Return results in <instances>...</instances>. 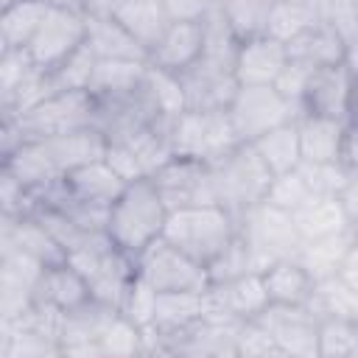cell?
Returning <instances> with one entry per match:
<instances>
[{"label":"cell","mask_w":358,"mask_h":358,"mask_svg":"<svg viewBox=\"0 0 358 358\" xmlns=\"http://www.w3.org/2000/svg\"><path fill=\"white\" fill-rule=\"evenodd\" d=\"M168 204V210L179 207H199V204H218L213 187L210 162L190 159V157H171L159 171L148 176Z\"/></svg>","instance_id":"8fae6325"},{"label":"cell","mask_w":358,"mask_h":358,"mask_svg":"<svg viewBox=\"0 0 358 358\" xmlns=\"http://www.w3.org/2000/svg\"><path fill=\"white\" fill-rule=\"evenodd\" d=\"M341 204H344V210H347V215H350V221H355L358 218V176H352L350 179V185L341 190Z\"/></svg>","instance_id":"11a10c76"},{"label":"cell","mask_w":358,"mask_h":358,"mask_svg":"<svg viewBox=\"0 0 358 358\" xmlns=\"http://www.w3.org/2000/svg\"><path fill=\"white\" fill-rule=\"evenodd\" d=\"M64 187L70 196H76L84 204H95V207H112V201L123 193V187L129 182L120 179V173L106 162V159H95L87 162L76 171H70L64 179Z\"/></svg>","instance_id":"603a6c76"},{"label":"cell","mask_w":358,"mask_h":358,"mask_svg":"<svg viewBox=\"0 0 358 358\" xmlns=\"http://www.w3.org/2000/svg\"><path fill=\"white\" fill-rule=\"evenodd\" d=\"M187 109H227L241 87L235 67L199 56L187 70L179 73Z\"/></svg>","instance_id":"2e32d148"},{"label":"cell","mask_w":358,"mask_h":358,"mask_svg":"<svg viewBox=\"0 0 358 358\" xmlns=\"http://www.w3.org/2000/svg\"><path fill=\"white\" fill-rule=\"evenodd\" d=\"M115 20L151 53V48L162 39L168 25L173 22L162 6V0H126Z\"/></svg>","instance_id":"4dcf8cb0"},{"label":"cell","mask_w":358,"mask_h":358,"mask_svg":"<svg viewBox=\"0 0 358 358\" xmlns=\"http://www.w3.org/2000/svg\"><path fill=\"white\" fill-rule=\"evenodd\" d=\"M0 249L22 252L42 266H53V263L67 260L59 241L48 232V227L34 213L17 215V218H0Z\"/></svg>","instance_id":"ac0fdd59"},{"label":"cell","mask_w":358,"mask_h":358,"mask_svg":"<svg viewBox=\"0 0 358 358\" xmlns=\"http://www.w3.org/2000/svg\"><path fill=\"white\" fill-rule=\"evenodd\" d=\"M168 204L157 193L151 179H137L123 187L106 215V235L131 257L162 238L168 221Z\"/></svg>","instance_id":"6da1fadb"},{"label":"cell","mask_w":358,"mask_h":358,"mask_svg":"<svg viewBox=\"0 0 358 358\" xmlns=\"http://www.w3.org/2000/svg\"><path fill=\"white\" fill-rule=\"evenodd\" d=\"M238 232L243 235V241L252 252L255 268L260 274L277 260L299 257L302 235L294 224V215L268 201H260L252 210H246L243 215H238Z\"/></svg>","instance_id":"5b68a950"},{"label":"cell","mask_w":358,"mask_h":358,"mask_svg":"<svg viewBox=\"0 0 358 358\" xmlns=\"http://www.w3.org/2000/svg\"><path fill=\"white\" fill-rule=\"evenodd\" d=\"M341 165L350 171V176H358V120H350L347 129H344Z\"/></svg>","instance_id":"816d5d0a"},{"label":"cell","mask_w":358,"mask_h":358,"mask_svg":"<svg viewBox=\"0 0 358 358\" xmlns=\"http://www.w3.org/2000/svg\"><path fill=\"white\" fill-rule=\"evenodd\" d=\"M291 215H294V224L302 235V243L310 241V238H322V235L350 229V224H352L338 196H310Z\"/></svg>","instance_id":"f1b7e54d"},{"label":"cell","mask_w":358,"mask_h":358,"mask_svg":"<svg viewBox=\"0 0 358 358\" xmlns=\"http://www.w3.org/2000/svg\"><path fill=\"white\" fill-rule=\"evenodd\" d=\"M291 3H308V0H291Z\"/></svg>","instance_id":"6125c7cd"},{"label":"cell","mask_w":358,"mask_h":358,"mask_svg":"<svg viewBox=\"0 0 358 358\" xmlns=\"http://www.w3.org/2000/svg\"><path fill=\"white\" fill-rule=\"evenodd\" d=\"M296 129H299L302 159H308V162H336V159H341V143H344V129H347L344 120L302 112L296 117Z\"/></svg>","instance_id":"d4e9b609"},{"label":"cell","mask_w":358,"mask_h":358,"mask_svg":"<svg viewBox=\"0 0 358 358\" xmlns=\"http://www.w3.org/2000/svg\"><path fill=\"white\" fill-rule=\"evenodd\" d=\"M154 308H157V291L134 274V280H131V285L120 302V313L129 322H134L140 330H148L154 322Z\"/></svg>","instance_id":"f6af8a7d"},{"label":"cell","mask_w":358,"mask_h":358,"mask_svg":"<svg viewBox=\"0 0 358 358\" xmlns=\"http://www.w3.org/2000/svg\"><path fill=\"white\" fill-rule=\"evenodd\" d=\"M350 120H358V76H355V90H352V112Z\"/></svg>","instance_id":"680465c9"},{"label":"cell","mask_w":358,"mask_h":358,"mask_svg":"<svg viewBox=\"0 0 358 358\" xmlns=\"http://www.w3.org/2000/svg\"><path fill=\"white\" fill-rule=\"evenodd\" d=\"M87 299H92L90 285L81 277V271L67 260L45 266V271L39 274V282L34 288V302H42V305H50L59 310H73Z\"/></svg>","instance_id":"cb8c5ba5"},{"label":"cell","mask_w":358,"mask_h":358,"mask_svg":"<svg viewBox=\"0 0 358 358\" xmlns=\"http://www.w3.org/2000/svg\"><path fill=\"white\" fill-rule=\"evenodd\" d=\"M310 70H313V67H308V64H302V62H296V59H288V62H285V67L280 70V76H277L274 87H277L288 101H294V103L299 106ZM299 109H302V106H299Z\"/></svg>","instance_id":"681fc988"},{"label":"cell","mask_w":358,"mask_h":358,"mask_svg":"<svg viewBox=\"0 0 358 358\" xmlns=\"http://www.w3.org/2000/svg\"><path fill=\"white\" fill-rule=\"evenodd\" d=\"M263 285L268 291V302L277 305H308L316 288V280L310 271L296 260H277L263 271Z\"/></svg>","instance_id":"484cf974"},{"label":"cell","mask_w":358,"mask_h":358,"mask_svg":"<svg viewBox=\"0 0 358 358\" xmlns=\"http://www.w3.org/2000/svg\"><path fill=\"white\" fill-rule=\"evenodd\" d=\"M358 355V322L327 316L319 322V358Z\"/></svg>","instance_id":"60d3db41"},{"label":"cell","mask_w":358,"mask_h":358,"mask_svg":"<svg viewBox=\"0 0 358 358\" xmlns=\"http://www.w3.org/2000/svg\"><path fill=\"white\" fill-rule=\"evenodd\" d=\"M50 6H59V8H70V11H78V14H87L84 11V0H48Z\"/></svg>","instance_id":"6f0895ef"},{"label":"cell","mask_w":358,"mask_h":358,"mask_svg":"<svg viewBox=\"0 0 358 358\" xmlns=\"http://www.w3.org/2000/svg\"><path fill=\"white\" fill-rule=\"evenodd\" d=\"M84 42H87V14L50 6L42 28L28 45V53L42 70H53Z\"/></svg>","instance_id":"5bb4252c"},{"label":"cell","mask_w":358,"mask_h":358,"mask_svg":"<svg viewBox=\"0 0 358 358\" xmlns=\"http://www.w3.org/2000/svg\"><path fill=\"white\" fill-rule=\"evenodd\" d=\"M355 243L352 238V227L350 229H341V232H333V235H322V238H310L302 243L299 249V263L310 271L313 280H324V277H333L344 260V255L350 252V246Z\"/></svg>","instance_id":"d6a6232c"},{"label":"cell","mask_w":358,"mask_h":358,"mask_svg":"<svg viewBox=\"0 0 358 358\" xmlns=\"http://www.w3.org/2000/svg\"><path fill=\"white\" fill-rule=\"evenodd\" d=\"M310 196H313V193L308 190V185L302 182V176H299L296 168H294V171L277 173V176L271 179V187H268L266 201L274 204V207H280V210H285V213H296Z\"/></svg>","instance_id":"bcb514c9"},{"label":"cell","mask_w":358,"mask_h":358,"mask_svg":"<svg viewBox=\"0 0 358 358\" xmlns=\"http://www.w3.org/2000/svg\"><path fill=\"white\" fill-rule=\"evenodd\" d=\"M350 227H352V238H355V241H358V218H355V221H352V224H350Z\"/></svg>","instance_id":"91938a15"},{"label":"cell","mask_w":358,"mask_h":358,"mask_svg":"<svg viewBox=\"0 0 358 358\" xmlns=\"http://www.w3.org/2000/svg\"><path fill=\"white\" fill-rule=\"evenodd\" d=\"M148 73V62L137 59H98L90 81V92L95 98H117L143 87Z\"/></svg>","instance_id":"f546056e"},{"label":"cell","mask_w":358,"mask_h":358,"mask_svg":"<svg viewBox=\"0 0 358 358\" xmlns=\"http://www.w3.org/2000/svg\"><path fill=\"white\" fill-rule=\"evenodd\" d=\"M296 173L302 176V182L308 185V190L313 196H341V190L350 185V171L341 165V159L336 162H308L302 159L296 165Z\"/></svg>","instance_id":"b9f144b4"},{"label":"cell","mask_w":358,"mask_h":358,"mask_svg":"<svg viewBox=\"0 0 358 358\" xmlns=\"http://www.w3.org/2000/svg\"><path fill=\"white\" fill-rule=\"evenodd\" d=\"M204 50V28L201 22H171L162 39L151 48L148 64L171 73L187 70L193 62H199Z\"/></svg>","instance_id":"44dd1931"},{"label":"cell","mask_w":358,"mask_h":358,"mask_svg":"<svg viewBox=\"0 0 358 358\" xmlns=\"http://www.w3.org/2000/svg\"><path fill=\"white\" fill-rule=\"evenodd\" d=\"M352 291H358V241L350 246V252L344 255V260H341V266H338V271H336Z\"/></svg>","instance_id":"f5cc1de1"},{"label":"cell","mask_w":358,"mask_h":358,"mask_svg":"<svg viewBox=\"0 0 358 358\" xmlns=\"http://www.w3.org/2000/svg\"><path fill=\"white\" fill-rule=\"evenodd\" d=\"M50 11L48 0H20L0 8V48H28Z\"/></svg>","instance_id":"1f68e13d"},{"label":"cell","mask_w":358,"mask_h":358,"mask_svg":"<svg viewBox=\"0 0 358 358\" xmlns=\"http://www.w3.org/2000/svg\"><path fill=\"white\" fill-rule=\"evenodd\" d=\"M271 6H274V0H215V8L229 22V28L235 31L238 39L266 34Z\"/></svg>","instance_id":"8d00e7d4"},{"label":"cell","mask_w":358,"mask_h":358,"mask_svg":"<svg viewBox=\"0 0 358 358\" xmlns=\"http://www.w3.org/2000/svg\"><path fill=\"white\" fill-rule=\"evenodd\" d=\"M344 62H347V67L358 76V36L352 39V42H347V53H344Z\"/></svg>","instance_id":"9f6ffc18"},{"label":"cell","mask_w":358,"mask_h":358,"mask_svg":"<svg viewBox=\"0 0 358 358\" xmlns=\"http://www.w3.org/2000/svg\"><path fill=\"white\" fill-rule=\"evenodd\" d=\"M249 271H257V268H255L252 252H249V246H246V241H243L241 232L207 263L210 285H213V282H224V280H235V277L249 274Z\"/></svg>","instance_id":"7bdbcfd3"},{"label":"cell","mask_w":358,"mask_h":358,"mask_svg":"<svg viewBox=\"0 0 358 358\" xmlns=\"http://www.w3.org/2000/svg\"><path fill=\"white\" fill-rule=\"evenodd\" d=\"M36 70H42L28 48H0V101L11 98Z\"/></svg>","instance_id":"ee69618b"},{"label":"cell","mask_w":358,"mask_h":358,"mask_svg":"<svg viewBox=\"0 0 358 358\" xmlns=\"http://www.w3.org/2000/svg\"><path fill=\"white\" fill-rule=\"evenodd\" d=\"M95 62L98 56L90 50V45L84 42L78 50H73L62 64H56L53 70H48L50 76V87L53 92H67V90H90L92 73H95Z\"/></svg>","instance_id":"f35d334b"},{"label":"cell","mask_w":358,"mask_h":358,"mask_svg":"<svg viewBox=\"0 0 358 358\" xmlns=\"http://www.w3.org/2000/svg\"><path fill=\"white\" fill-rule=\"evenodd\" d=\"M67 263H73L81 277L90 285L92 299L106 302L120 308L137 268H134V257L129 252H123L109 235L103 232H92L81 246H76L67 255Z\"/></svg>","instance_id":"3957f363"},{"label":"cell","mask_w":358,"mask_h":358,"mask_svg":"<svg viewBox=\"0 0 358 358\" xmlns=\"http://www.w3.org/2000/svg\"><path fill=\"white\" fill-rule=\"evenodd\" d=\"M285 48H288V59H296V62H302L308 67H322V64L344 62V53H347V42L327 22L308 25Z\"/></svg>","instance_id":"4316f807"},{"label":"cell","mask_w":358,"mask_h":358,"mask_svg":"<svg viewBox=\"0 0 358 358\" xmlns=\"http://www.w3.org/2000/svg\"><path fill=\"white\" fill-rule=\"evenodd\" d=\"M257 148V154L263 157V162L271 168V173H288L302 162V148H299V129L296 120H288L271 131H266L263 137H257L252 143Z\"/></svg>","instance_id":"836d02e7"},{"label":"cell","mask_w":358,"mask_h":358,"mask_svg":"<svg viewBox=\"0 0 358 358\" xmlns=\"http://www.w3.org/2000/svg\"><path fill=\"white\" fill-rule=\"evenodd\" d=\"M268 355H282L271 333L257 319L243 322L238 333V358H268Z\"/></svg>","instance_id":"7dc6e473"},{"label":"cell","mask_w":358,"mask_h":358,"mask_svg":"<svg viewBox=\"0 0 358 358\" xmlns=\"http://www.w3.org/2000/svg\"><path fill=\"white\" fill-rule=\"evenodd\" d=\"M308 308L319 319L336 316V319L358 322V291H352L338 274H333V277L316 280V288H313V296H310Z\"/></svg>","instance_id":"e575fe53"},{"label":"cell","mask_w":358,"mask_h":358,"mask_svg":"<svg viewBox=\"0 0 358 358\" xmlns=\"http://www.w3.org/2000/svg\"><path fill=\"white\" fill-rule=\"evenodd\" d=\"M0 207H3V218L28 215L34 210V193L3 168H0Z\"/></svg>","instance_id":"c3c4849f"},{"label":"cell","mask_w":358,"mask_h":358,"mask_svg":"<svg viewBox=\"0 0 358 358\" xmlns=\"http://www.w3.org/2000/svg\"><path fill=\"white\" fill-rule=\"evenodd\" d=\"M227 112L241 143H255L266 131L302 115V109L288 101L274 84H241Z\"/></svg>","instance_id":"ba28073f"},{"label":"cell","mask_w":358,"mask_h":358,"mask_svg":"<svg viewBox=\"0 0 358 358\" xmlns=\"http://www.w3.org/2000/svg\"><path fill=\"white\" fill-rule=\"evenodd\" d=\"M137 277L145 280L157 294L165 291H207L210 274L207 266L190 257L187 252L176 249L171 241L159 238L151 246H145L134 257Z\"/></svg>","instance_id":"9c48e42d"},{"label":"cell","mask_w":358,"mask_h":358,"mask_svg":"<svg viewBox=\"0 0 358 358\" xmlns=\"http://www.w3.org/2000/svg\"><path fill=\"white\" fill-rule=\"evenodd\" d=\"M277 341L282 355L319 358V316L308 305H277L268 302L255 316Z\"/></svg>","instance_id":"7c38bea8"},{"label":"cell","mask_w":358,"mask_h":358,"mask_svg":"<svg viewBox=\"0 0 358 358\" xmlns=\"http://www.w3.org/2000/svg\"><path fill=\"white\" fill-rule=\"evenodd\" d=\"M316 17H313V8L310 3H291V0H274L271 6V14H268V25H266V34L280 39V42H291L294 36H299L308 25H313Z\"/></svg>","instance_id":"ab89813d"},{"label":"cell","mask_w":358,"mask_h":358,"mask_svg":"<svg viewBox=\"0 0 358 358\" xmlns=\"http://www.w3.org/2000/svg\"><path fill=\"white\" fill-rule=\"evenodd\" d=\"M241 319L221 310H207L199 322L165 341L162 355H187V358H238V333Z\"/></svg>","instance_id":"30bf717a"},{"label":"cell","mask_w":358,"mask_h":358,"mask_svg":"<svg viewBox=\"0 0 358 358\" xmlns=\"http://www.w3.org/2000/svg\"><path fill=\"white\" fill-rule=\"evenodd\" d=\"M95 95L90 90H67V92H53L25 115L8 117L17 123L22 143L25 140H48L59 134H70L78 129L95 126Z\"/></svg>","instance_id":"52a82bcc"},{"label":"cell","mask_w":358,"mask_h":358,"mask_svg":"<svg viewBox=\"0 0 358 358\" xmlns=\"http://www.w3.org/2000/svg\"><path fill=\"white\" fill-rule=\"evenodd\" d=\"M126 0H84L87 17H115Z\"/></svg>","instance_id":"db71d44e"},{"label":"cell","mask_w":358,"mask_h":358,"mask_svg":"<svg viewBox=\"0 0 358 358\" xmlns=\"http://www.w3.org/2000/svg\"><path fill=\"white\" fill-rule=\"evenodd\" d=\"M14 3H20V0H0V8H6V6H14Z\"/></svg>","instance_id":"94428289"},{"label":"cell","mask_w":358,"mask_h":358,"mask_svg":"<svg viewBox=\"0 0 358 358\" xmlns=\"http://www.w3.org/2000/svg\"><path fill=\"white\" fill-rule=\"evenodd\" d=\"M207 302L213 310H221L227 316L249 322L268 305V291L263 285V274L249 271V274H241L235 280L213 282L207 288Z\"/></svg>","instance_id":"d6986e66"},{"label":"cell","mask_w":358,"mask_h":358,"mask_svg":"<svg viewBox=\"0 0 358 358\" xmlns=\"http://www.w3.org/2000/svg\"><path fill=\"white\" fill-rule=\"evenodd\" d=\"M53 162V168L59 171V176L64 179L70 171L87 165V162H95V159H103L106 157V137L90 126V129H78V131H70V134H59V137H48V140H39Z\"/></svg>","instance_id":"7402d4cb"},{"label":"cell","mask_w":358,"mask_h":358,"mask_svg":"<svg viewBox=\"0 0 358 358\" xmlns=\"http://www.w3.org/2000/svg\"><path fill=\"white\" fill-rule=\"evenodd\" d=\"M238 235V218L221 204L179 207L168 213L162 238L199 263H210Z\"/></svg>","instance_id":"277c9868"},{"label":"cell","mask_w":358,"mask_h":358,"mask_svg":"<svg viewBox=\"0 0 358 358\" xmlns=\"http://www.w3.org/2000/svg\"><path fill=\"white\" fill-rule=\"evenodd\" d=\"M288 62V48L285 42L260 34L241 39L238 56H235V76L241 84H274L280 70Z\"/></svg>","instance_id":"ffe728a7"},{"label":"cell","mask_w":358,"mask_h":358,"mask_svg":"<svg viewBox=\"0 0 358 358\" xmlns=\"http://www.w3.org/2000/svg\"><path fill=\"white\" fill-rule=\"evenodd\" d=\"M62 355V344L31 327L0 322V358H45Z\"/></svg>","instance_id":"d590c367"},{"label":"cell","mask_w":358,"mask_h":358,"mask_svg":"<svg viewBox=\"0 0 358 358\" xmlns=\"http://www.w3.org/2000/svg\"><path fill=\"white\" fill-rule=\"evenodd\" d=\"M120 316V308L87 299L73 310H64L62 316V355H84V358H101V338L109 330V324Z\"/></svg>","instance_id":"9a60e30c"},{"label":"cell","mask_w":358,"mask_h":358,"mask_svg":"<svg viewBox=\"0 0 358 358\" xmlns=\"http://www.w3.org/2000/svg\"><path fill=\"white\" fill-rule=\"evenodd\" d=\"M352 90H355V73L347 67V62L322 64L310 70L299 106L305 115H322L350 123Z\"/></svg>","instance_id":"4fadbf2b"},{"label":"cell","mask_w":358,"mask_h":358,"mask_svg":"<svg viewBox=\"0 0 358 358\" xmlns=\"http://www.w3.org/2000/svg\"><path fill=\"white\" fill-rule=\"evenodd\" d=\"M95 129L106 137V143H120L129 140L131 134H137L140 129L151 126L159 112L154 109L148 92H145V81L140 90L129 92V95H117V98H95Z\"/></svg>","instance_id":"e0dca14e"},{"label":"cell","mask_w":358,"mask_h":358,"mask_svg":"<svg viewBox=\"0 0 358 358\" xmlns=\"http://www.w3.org/2000/svg\"><path fill=\"white\" fill-rule=\"evenodd\" d=\"M162 6L173 22H201L215 8V0H162Z\"/></svg>","instance_id":"f907efd6"},{"label":"cell","mask_w":358,"mask_h":358,"mask_svg":"<svg viewBox=\"0 0 358 358\" xmlns=\"http://www.w3.org/2000/svg\"><path fill=\"white\" fill-rule=\"evenodd\" d=\"M145 92H148L154 109L159 112V117H176L179 112L187 109L179 73L159 70V67L148 64V73H145Z\"/></svg>","instance_id":"74e56055"},{"label":"cell","mask_w":358,"mask_h":358,"mask_svg":"<svg viewBox=\"0 0 358 358\" xmlns=\"http://www.w3.org/2000/svg\"><path fill=\"white\" fill-rule=\"evenodd\" d=\"M87 45L98 59L148 62V50L115 17H87Z\"/></svg>","instance_id":"83f0119b"},{"label":"cell","mask_w":358,"mask_h":358,"mask_svg":"<svg viewBox=\"0 0 358 358\" xmlns=\"http://www.w3.org/2000/svg\"><path fill=\"white\" fill-rule=\"evenodd\" d=\"M210 171H213L215 201L227 207L235 218L252 210L255 204L266 201L274 179L271 168L263 162V157L252 143H238L221 159L210 162Z\"/></svg>","instance_id":"7a4b0ae2"},{"label":"cell","mask_w":358,"mask_h":358,"mask_svg":"<svg viewBox=\"0 0 358 358\" xmlns=\"http://www.w3.org/2000/svg\"><path fill=\"white\" fill-rule=\"evenodd\" d=\"M168 134L173 157L201 162H215L241 143L227 109H185L171 117Z\"/></svg>","instance_id":"8992f818"}]
</instances>
